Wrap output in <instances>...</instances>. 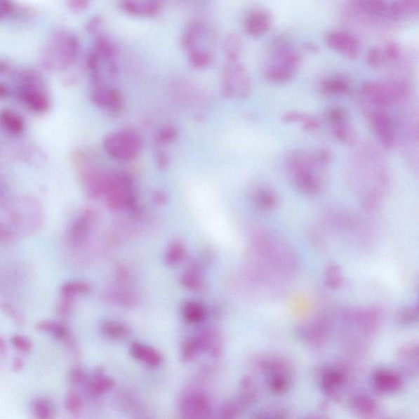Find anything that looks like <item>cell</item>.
<instances>
[{"label":"cell","instance_id":"1","mask_svg":"<svg viewBox=\"0 0 419 419\" xmlns=\"http://www.w3.org/2000/svg\"><path fill=\"white\" fill-rule=\"evenodd\" d=\"M80 41L75 34L67 31L54 33L51 42L42 54V65L48 71H64L77 60Z\"/></svg>","mask_w":419,"mask_h":419},{"label":"cell","instance_id":"2","mask_svg":"<svg viewBox=\"0 0 419 419\" xmlns=\"http://www.w3.org/2000/svg\"><path fill=\"white\" fill-rule=\"evenodd\" d=\"M16 96L29 109L37 113L47 112L51 100L46 91L44 78L36 70L25 69L16 74Z\"/></svg>","mask_w":419,"mask_h":419},{"label":"cell","instance_id":"3","mask_svg":"<svg viewBox=\"0 0 419 419\" xmlns=\"http://www.w3.org/2000/svg\"><path fill=\"white\" fill-rule=\"evenodd\" d=\"M4 214L11 226L29 233L37 230L44 220V211L39 201L27 196L6 201Z\"/></svg>","mask_w":419,"mask_h":419},{"label":"cell","instance_id":"4","mask_svg":"<svg viewBox=\"0 0 419 419\" xmlns=\"http://www.w3.org/2000/svg\"><path fill=\"white\" fill-rule=\"evenodd\" d=\"M251 81L246 68L239 61L227 62L222 73V90L226 96L244 98L249 95Z\"/></svg>","mask_w":419,"mask_h":419},{"label":"cell","instance_id":"5","mask_svg":"<svg viewBox=\"0 0 419 419\" xmlns=\"http://www.w3.org/2000/svg\"><path fill=\"white\" fill-rule=\"evenodd\" d=\"M369 122L381 144L388 149L395 145L396 137L390 117L383 108H366Z\"/></svg>","mask_w":419,"mask_h":419},{"label":"cell","instance_id":"6","mask_svg":"<svg viewBox=\"0 0 419 419\" xmlns=\"http://www.w3.org/2000/svg\"><path fill=\"white\" fill-rule=\"evenodd\" d=\"M327 46L345 58L357 59L361 54V44L352 34L342 31H330L325 34Z\"/></svg>","mask_w":419,"mask_h":419},{"label":"cell","instance_id":"7","mask_svg":"<svg viewBox=\"0 0 419 419\" xmlns=\"http://www.w3.org/2000/svg\"><path fill=\"white\" fill-rule=\"evenodd\" d=\"M140 142L131 134L112 136L107 141V149L113 156L120 159H130L139 150Z\"/></svg>","mask_w":419,"mask_h":419},{"label":"cell","instance_id":"8","mask_svg":"<svg viewBox=\"0 0 419 419\" xmlns=\"http://www.w3.org/2000/svg\"><path fill=\"white\" fill-rule=\"evenodd\" d=\"M164 0H119L123 12L135 17L152 18L159 14Z\"/></svg>","mask_w":419,"mask_h":419},{"label":"cell","instance_id":"9","mask_svg":"<svg viewBox=\"0 0 419 419\" xmlns=\"http://www.w3.org/2000/svg\"><path fill=\"white\" fill-rule=\"evenodd\" d=\"M272 18L265 10L256 9L250 12L244 22L245 32L253 38H260L270 31Z\"/></svg>","mask_w":419,"mask_h":419},{"label":"cell","instance_id":"10","mask_svg":"<svg viewBox=\"0 0 419 419\" xmlns=\"http://www.w3.org/2000/svg\"><path fill=\"white\" fill-rule=\"evenodd\" d=\"M372 381L373 387L383 393L395 392L402 385L400 375L389 369H378L374 372Z\"/></svg>","mask_w":419,"mask_h":419},{"label":"cell","instance_id":"11","mask_svg":"<svg viewBox=\"0 0 419 419\" xmlns=\"http://www.w3.org/2000/svg\"><path fill=\"white\" fill-rule=\"evenodd\" d=\"M418 0H396L388 8V16L394 21L401 22L418 17Z\"/></svg>","mask_w":419,"mask_h":419},{"label":"cell","instance_id":"12","mask_svg":"<svg viewBox=\"0 0 419 419\" xmlns=\"http://www.w3.org/2000/svg\"><path fill=\"white\" fill-rule=\"evenodd\" d=\"M208 34V29L206 25L204 22L195 20L186 27L181 39L182 46L186 52L192 48L200 47V41L205 39Z\"/></svg>","mask_w":419,"mask_h":419},{"label":"cell","instance_id":"13","mask_svg":"<svg viewBox=\"0 0 419 419\" xmlns=\"http://www.w3.org/2000/svg\"><path fill=\"white\" fill-rule=\"evenodd\" d=\"M0 127L9 135L19 136L26 130V122L18 113L3 110L0 112Z\"/></svg>","mask_w":419,"mask_h":419},{"label":"cell","instance_id":"14","mask_svg":"<svg viewBox=\"0 0 419 419\" xmlns=\"http://www.w3.org/2000/svg\"><path fill=\"white\" fill-rule=\"evenodd\" d=\"M91 225V214H84L79 217L68 230V239L72 244L81 243L86 238Z\"/></svg>","mask_w":419,"mask_h":419},{"label":"cell","instance_id":"15","mask_svg":"<svg viewBox=\"0 0 419 419\" xmlns=\"http://www.w3.org/2000/svg\"><path fill=\"white\" fill-rule=\"evenodd\" d=\"M295 72V69L277 62L266 69L265 77L270 82L281 84L292 80Z\"/></svg>","mask_w":419,"mask_h":419},{"label":"cell","instance_id":"16","mask_svg":"<svg viewBox=\"0 0 419 419\" xmlns=\"http://www.w3.org/2000/svg\"><path fill=\"white\" fill-rule=\"evenodd\" d=\"M131 353L133 357L150 366H159L162 361L161 354L156 350L140 343L132 345Z\"/></svg>","mask_w":419,"mask_h":419},{"label":"cell","instance_id":"17","mask_svg":"<svg viewBox=\"0 0 419 419\" xmlns=\"http://www.w3.org/2000/svg\"><path fill=\"white\" fill-rule=\"evenodd\" d=\"M243 41L238 34H227L224 39L223 46H222L227 62L239 61L241 53H243Z\"/></svg>","mask_w":419,"mask_h":419},{"label":"cell","instance_id":"18","mask_svg":"<svg viewBox=\"0 0 419 419\" xmlns=\"http://www.w3.org/2000/svg\"><path fill=\"white\" fill-rule=\"evenodd\" d=\"M93 49L101 57L103 62L115 61L117 56V48L111 39L102 34H98Z\"/></svg>","mask_w":419,"mask_h":419},{"label":"cell","instance_id":"19","mask_svg":"<svg viewBox=\"0 0 419 419\" xmlns=\"http://www.w3.org/2000/svg\"><path fill=\"white\" fill-rule=\"evenodd\" d=\"M190 65L196 69H204L213 61V54L204 46L196 47L187 51Z\"/></svg>","mask_w":419,"mask_h":419},{"label":"cell","instance_id":"20","mask_svg":"<svg viewBox=\"0 0 419 419\" xmlns=\"http://www.w3.org/2000/svg\"><path fill=\"white\" fill-rule=\"evenodd\" d=\"M344 374L338 369H326L321 377V385L324 390L328 394L334 393L342 385Z\"/></svg>","mask_w":419,"mask_h":419},{"label":"cell","instance_id":"21","mask_svg":"<svg viewBox=\"0 0 419 419\" xmlns=\"http://www.w3.org/2000/svg\"><path fill=\"white\" fill-rule=\"evenodd\" d=\"M185 413L191 417L206 415L210 411L209 404L206 398L201 395L191 397L184 406Z\"/></svg>","mask_w":419,"mask_h":419},{"label":"cell","instance_id":"22","mask_svg":"<svg viewBox=\"0 0 419 419\" xmlns=\"http://www.w3.org/2000/svg\"><path fill=\"white\" fill-rule=\"evenodd\" d=\"M92 97L93 101L100 105H118L121 102L119 93L103 87L96 88Z\"/></svg>","mask_w":419,"mask_h":419},{"label":"cell","instance_id":"23","mask_svg":"<svg viewBox=\"0 0 419 419\" xmlns=\"http://www.w3.org/2000/svg\"><path fill=\"white\" fill-rule=\"evenodd\" d=\"M270 390L276 394H281L287 391L289 386V380L284 371L279 367H273L270 369Z\"/></svg>","mask_w":419,"mask_h":419},{"label":"cell","instance_id":"24","mask_svg":"<svg viewBox=\"0 0 419 419\" xmlns=\"http://www.w3.org/2000/svg\"><path fill=\"white\" fill-rule=\"evenodd\" d=\"M322 90L331 95H343L350 91L349 82L342 77H332L326 79L322 83Z\"/></svg>","mask_w":419,"mask_h":419},{"label":"cell","instance_id":"25","mask_svg":"<svg viewBox=\"0 0 419 419\" xmlns=\"http://www.w3.org/2000/svg\"><path fill=\"white\" fill-rule=\"evenodd\" d=\"M206 338L204 337L195 338L188 340L184 345L183 351H182V358L184 361H189L194 359L201 349L206 345Z\"/></svg>","mask_w":419,"mask_h":419},{"label":"cell","instance_id":"26","mask_svg":"<svg viewBox=\"0 0 419 419\" xmlns=\"http://www.w3.org/2000/svg\"><path fill=\"white\" fill-rule=\"evenodd\" d=\"M361 7L366 13L380 17L388 13L389 5L386 0H361Z\"/></svg>","mask_w":419,"mask_h":419},{"label":"cell","instance_id":"27","mask_svg":"<svg viewBox=\"0 0 419 419\" xmlns=\"http://www.w3.org/2000/svg\"><path fill=\"white\" fill-rule=\"evenodd\" d=\"M206 310L196 302L186 303L184 307V317L190 323H199L206 318Z\"/></svg>","mask_w":419,"mask_h":419},{"label":"cell","instance_id":"28","mask_svg":"<svg viewBox=\"0 0 419 419\" xmlns=\"http://www.w3.org/2000/svg\"><path fill=\"white\" fill-rule=\"evenodd\" d=\"M255 201L259 208L263 211L272 210L277 204L274 194L267 189L258 190L255 194Z\"/></svg>","mask_w":419,"mask_h":419},{"label":"cell","instance_id":"29","mask_svg":"<svg viewBox=\"0 0 419 419\" xmlns=\"http://www.w3.org/2000/svg\"><path fill=\"white\" fill-rule=\"evenodd\" d=\"M333 131L337 139L348 145H352L356 140L352 128L347 124V120L333 123Z\"/></svg>","mask_w":419,"mask_h":419},{"label":"cell","instance_id":"30","mask_svg":"<svg viewBox=\"0 0 419 419\" xmlns=\"http://www.w3.org/2000/svg\"><path fill=\"white\" fill-rule=\"evenodd\" d=\"M102 333L113 339H121L127 336L129 331L124 325L117 322H106L102 325Z\"/></svg>","mask_w":419,"mask_h":419},{"label":"cell","instance_id":"31","mask_svg":"<svg viewBox=\"0 0 419 419\" xmlns=\"http://www.w3.org/2000/svg\"><path fill=\"white\" fill-rule=\"evenodd\" d=\"M114 386L112 379L107 377L96 376L90 383V391L93 394H102Z\"/></svg>","mask_w":419,"mask_h":419},{"label":"cell","instance_id":"32","mask_svg":"<svg viewBox=\"0 0 419 419\" xmlns=\"http://www.w3.org/2000/svg\"><path fill=\"white\" fill-rule=\"evenodd\" d=\"M352 406L359 412L371 413L376 410V404L371 398L366 396H357L353 398Z\"/></svg>","mask_w":419,"mask_h":419},{"label":"cell","instance_id":"33","mask_svg":"<svg viewBox=\"0 0 419 419\" xmlns=\"http://www.w3.org/2000/svg\"><path fill=\"white\" fill-rule=\"evenodd\" d=\"M32 411L41 418H48L53 415L52 405L46 399L41 398L34 401L32 404Z\"/></svg>","mask_w":419,"mask_h":419},{"label":"cell","instance_id":"34","mask_svg":"<svg viewBox=\"0 0 419 419\" xmlns=\"http://www.w3.org/2000/svg\"><path fill=\"white\" fill-rule=\"evenodd\" d=\"M367 62L369 67L374 69L382 68L385 65L387 62L383 49L378 47L372 48L368 53Z\"/></svg>","mask_w":419,"mask_h":419},{"label":"cell","instance_id":"35","mask_svg":"<svg viewBox=\"0 0 419 419\" xmlns=\"http://www.w3.org/2000/svg\"><path fill=\"white\" fill-rule=\"evenodd\" d=\"M325 281L328 286L332 288H338L342 284V277L341 271L336 265H330L325 274Z\"/></svg>","mask_w":419,"mask_h":419},{"label":"cell","instance_id":"36","mask_svg":"<svg viewBox=\"0 0 419 419\" xmlns=\"http://www.w3.org/2000/svg\"><path fill=\"white\" fill-rule=\"evenodd\" d=\"M184 246L180 244H174L171 246L166 255V262L168 265H173L179 263L183 260L185 256Z\"/></svg>","mask_w":419,"mask_h":419},{"label":"cell","instance_id":"37","mask_svg":"<svg viewBox=\"0 0 419 419\" xmlns=\"http://www.w3.org/2000/svg\"><path fill=\"white\" fill-rule=\"evenodd\" d=\"M90 286L85 283H68L63 286L62 293L67 298H71L77 293H87Z\"/></svg>","mask_w":419,"mask_h":419},{"label":"cell","instance_id":"38","mask_svg":"<svg viewBox=\"0 0 419 419\" xmlns=\"http://www.w3.org/2000/svg\"><path fill=\"white\" fill-rule=\"evenodd\" d=\"M383 51L387 62H395L401 56V48L395 42L387 43Z\"/></svg>","mask_w":419,"mask_h":419},{"label":"cell","instance_id":"39","mask_svg":"<svg viewBox=\"0 0 419 419\" xmlns=\"http://www.w3.org/2000/svg\"><path fill=\"white\" fill-rule=\"evenodd\" d=\"M418 319V310L416 307H411L404 310L399 315V321L405 325H410L415 323Z\"/></svg>","mask_w":419,"mask_h":419},{"label":"cell","instance_id":"40","mask_svg":"<svg viewBox=\"0 0 419 419\" xmlns=\"http://www.w3.org/2000/svg\"><path fill=\"white\" fill-rule=\"evenodd\" d=\"M182 283L191 290H199L201 288V281L199 276L194 273L186 274L182 278Z\"/></svg>","mask_w":419,"mask_h":419},{"label":"cell","instance_id":"41","mask_svg":"<svg viewBox=\"0 0 419 419\" xmlns=\"http://www.w3.org/2000/svg\"><path fill=\"white\" fill-rule=\"evenodd\" d=\"M103 18L101 15H95L90 20H88L86 29L88 34H95L98 36V32H100L101 27L102 26Z\"/></svg>","mask_w":419,"mask_h":419},{"label":"cell","instance_id":"42","mask_svg":"<svg viewBox=\"0 0 419 419\" xmlns=\"http://www.w3.org/2000/svg\"><path fill=\"white\" fill-rule=\"evenodd\" d=\"M90 4L91 0H67V8L74 13L85 11Z\"/></svg>","mask_w":419,"mask_h":419},{"label":"cell","instance_id":"43","mask_svg":"<svg viewBox=\"0 0 419 419\" xmlns=\"http://www.w3.org/2000/svg\"><path fill=\"white\" fill-rule=\"evenodd\" d=\"M347 112L343 108L340 107H334L328 112V120L333 123H337L347 120Z\"/></svg>","mask_w":419,"mask_h":419},{"label":"cell","instance_id":"44","mask_svg":"<svg viewBox=\"0 0 419 419\" xmlns=\"http://www.w3.org/2000/svg\"><path fill=\"white\" fill-rule=\"evenodd\" d=\"M66 407L69 411L77 412L81 407V398L75 393L69 394L67 397Z\"/></svg>","mask_w":419,"mask_h":419},{"label":"cell","instance_id":"45","mask_svg":"<svg viewBox=\"0 0 419 419\" xmlns=\"http://www.w3.org/2000/svg\"><path fill=\"white\" fill-rule=\"evenodd\" d=\"M14 12L15 5L12 0H0V21Z\"/></svg>","mask_w":419,"mask_h":419},{"label":"cell","instance_id":"46","mask_svg":"<svg viewBox=\"0 0 419 419\" xmlns=\"http://www.w3.org/2000/svg\"><path fill=\"white\" fill-rule=\"evenodd\" d=\"M12 343L14 347L22 352H28L32 349V342L29 339L22 336H14L12 338Z\"/></svg>","mask_w":419,"mask_h":419},{"label":"cell","instance_id":"47","mask_svg":"<svg viewBox=\"0 0 419 419\" xmlns=\"http://www.w3.org/2000/svg\"><path fill=\"white\" fill-rule=\"evenodd\" d=\"M310 116L300 112H289L285 114L282 120L284 122H302L303 124L309 119Z\"/></svg>","mask_w":419,"mask_h":419},{"label":"cell","instance_id":"48","mask_svg":"<svg viewBox=\"0 0 419 419\" xmlns=\"http://www.w3.org/2000/svg\"><path fill=\"white\" fill-rule=\"evenodd\" d=\"M315 159L319 164L326 166L330 161L332 159V155L327 150H321L314 154Z\"/></svg>","mask_w":419,"mask_h":419},{"label":"cell","instance_id":"49","mask_svg":"<svg viewBox=\"0 0 419 419\" xmlns=\"http://www.w3.org/2000/svg\"><path fill=\"white\" fill-rule=\"evenodd\" d=\"M85 374L81 368H75L71 373V380L74 383H80L83 381Z\"/></svg>","mask_w":419,"mask_h":419},{"label":"cell","instance_id":"50","mask_svg":"<svg viewBox=\"0 0 419 419\" xmlns=\"http://www.w3.org/2000/svg\"><path fill=\"white\" fill-rule=\"evenodd\" d=\"M8 187L6 182L0 177V204L5 203L7 199Z\"/></svg>","mask_w":419,"mask_h":419},{"label":"cell","instance_id":"51","mask_svg":"<svg viewBox=\"0 0 419 419\" xmlns=\"http://www.w3.org/2000/svg\"><path fill=\"white\" fill-rule=\"evenodd\" d=\"M318 126L319 122L312 117H310L309 119L304 123L305 130L307 131H314L317 129Z\"/></svg>","mask_w":419,"mask_h":419},{"label":"cell","instance_id":"52","mask_svg":"<svg viewBox=\"0 0 419 419\" xmlns=\"http://www.w3.org/2000/svg\"><path fill=\"white\" fill-rule=\"evenodd\" d=\"M303 48L305 51L312 53H318L319 52V48L317 44L312 42H307L303 44Z\"/></svg>","mask_w":419,"mask_h":419},{"label":"cell","instance_id":"53","mask_svg":"<svg viewBox=\"0 0 419 419\" xmlns=\"http://www.w3.org/2000/svg\"><path fill=\"white\" fill-rule=\"evenodd\" d=\"M10 71H11V64L6 60H0V75H4Z\"/></svg>","mask_w":419,"mask_h":419},{"label":"cell","instance_id":"54","mask_svg":"<svg viewBox=\"0 0 419 419\" xmlns=\"http://www.w3.org/2000/svg\"><path fill=\"white\" fill-rule=\"evenodd\" d=\"M11 95V91L5 85V84L0 83V98H6Z\"/></svg>","mask_w":419,"mask_h":419},{"label":"cell","instance_id":"55","mask_svg":"<svg viewBox=\"0 0 419 419\" xmlns=\"http://www.w3.org/2000/svg\"><path fill=\"white\" fill-rule=\"evenodd\" d=\"M23 366V363L21 361V359H15V361L13 363V367L15 371H20V369H21Z\"/></svg>","mask_w":419,"mask_h":419},{"label":"cell","instance_id":"56","mask_svg":"<svg viewBox=\"0 0 419 419\" xmlns=\"http://www.w3.org/2000/svg\"><path fill=\"white\" fill-rule=\"evenodd\" d=\"M5 349H6L5 347V342L2 338H0V352H4Z\"/></svg>","mask_w":419,"mask_h":419}]
</instances>
